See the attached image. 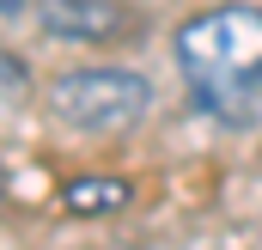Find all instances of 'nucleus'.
I'll return each mask as SVG.
<instances>
[{
  "label": "nucleus",
  "instance_id": "4",
  "mask_svg": "<svg viewBox=\"0 0 262 250\" xmlns=\"http://www.w3.org/2000/svg\"><path fill=\"white\" fill-rule=\"evenodd\" d=\"M201 116L220 128H262V73L256 79H220V86H189Z\"/></svg>",
  "mask_w": 262,
  "mask_h": 250
},
{
  "label": "nucleus",
  "instance_id": "6",
  "mask_svg": "<svg viewBox=\"0 0 262 250\" xmlns=\"http://www.w3.org/2000/svg\"><path fill=\"white\" fill-rule=\"evenodd\" d=\"M25 98H31V67L0 43V110H18Z\"/></svg>",
  "mask_w": 262,
  "mask_h": 250
},
{
  "label": "nucleus",
  "instance_id": "3",
  "mask_svg": "<svg viewBox=\"0 0 262 250\" xmlns=\"http://www.w3.org/2000/svg\"><path fill=\"white\" fill-rule=\"evenodd\" d=\"M37 31L49 43H79V49H110L140 31L122 0H37Z\"/></svg>",
  "mask_w": 262,
  "mask_h": 250
},
{
  "label": "nucleus",
  "instance_id": "5",
  "mask_svg": "<svg viewBox=\"0 0 262 250\" xmlns=\"http://www.w3.org/2000/svg\"><path fill=\"white\" fill-rule=\"evenodd\" d=\"M134 201V183H122V177H67L61 183V207L67 214H79V220H104V214H122Z\"/></svg>",
  "mask_w": 262,
  "mask_h": 250
},
{
  "label": "nucleus",
  "instance_id": "2",
  "mask_svg": "<svg viewBox=\"0 0 262 250\" xmlns=\"http://www.w3.org/2000/svg\"><path fill=\"white\" fill-rule=\"evenodd\" d=\"M152 110V79L140 67H67L49 86V116L73 134H128Z\"/></svg>",
  "mask_w": 262,
  "mask_h": 250
},
{
  "label": "nucleus",
  "instance_id": "1",
  "mask_svg": "<svg viewBox=\"0 0 262 250\" xmlns=\"http://www.w3.org/2000/svg\"><path fill=\"white\" fill-rule=\"evenodd\" d=\"M171 55L189 86H220V79H256L262 73V6L226 0L177 25Z\"/></svg>",
  "mask_w": 262,
  "mask_h": 250
},
{
  "label": "nucleus",
  "instance_id": "7",
  "mask_svg": "<svg viewBox=\"0 0 262 250\" xmlns=\"http://www.w3.org/2000/svg\"><path fill=\"white\" fill-rule=\"evenodd\" d=\"M0 195H6V171H0Z\"/></svg>",
  "mask_w": 262,
  "mask_h": 250
}]
</instances>
